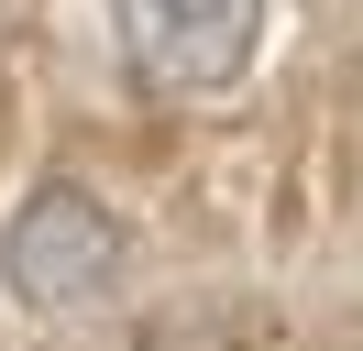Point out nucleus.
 <instances>
[{
    "label": "nucleus",
    "mask_w": 363,
    "mask_h": 351,
    "mask_svg": "<svg viewBox=\"0 0 363 351\" xmlns=\"http://www.w3.org/2000/svg\"><path fill=\"white\" fill-rule=\"evenodd\" d=\"M0 275H11L23 307H89L99 285L121 275V219H111V197L77 187V176H45V187L11 209V231H0Z\"/></svg>",
    "instance_id": "nucleus-1"
},
{
    "label": "nucleus",
    "mask_w": 363,
    "mask_h": 351,
    "mask_svg": "<svg viewBox=\"0 0 363 351\" xmlns=\"http://www.w3.org/2000/svg\"><path fill=\"white\" fill-rule=\"evenodd\" d=\"M121 44L165 99H209L253 66L264 44V0H121Z\"/></svg>",
    "instance_id": "nucleus-2"
},
{
    "label": "nucleus",
    "mask_w": 363,
    "mask_h": 351,
    "mask_svg": "<svg viewBox=\"0 0 363 351\" xmlns=\"http://www.w3.org/2000/svg\"><path fill=\"white\" fill-rule=\"evenodd\" d=\"M143 351H264V318L253 307H187V318H155Z\"/></svg>",
    "instance_id": "nucleus-3"
},
{
    "label": "nucleus",
    "mask_w": 363,
    "mask_h": 351,
    "mask_svg": "<svg viewBox=\"0 0 363 351\" xmlns=\"http://www.w3.org/2000/svg\"><path fill=\"white\" fill-rule=\"evenodd\" d=\"M11 11H23V0H0V22H11Z\"/></svg>",
    "instance_id": "nucleus-4"
}]
</instances>
